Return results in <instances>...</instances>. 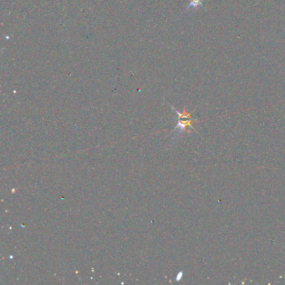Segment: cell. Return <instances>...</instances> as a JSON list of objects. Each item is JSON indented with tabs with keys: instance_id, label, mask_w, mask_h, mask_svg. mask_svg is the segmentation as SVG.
Here are the masks:
<instances>
[{
	"instance_id": "7a4b0ae2",
	"label": "cell",
	"mask_w": 285,
	"mask_h": 285,
	"mask_svg": "<svg viewBox=\"0 0 285 285\" xmlns=\"http://www.w3.org/2000/svg\"><path fill=\"white\" fill-rule=\"evenodd\" d=\"M203 1L204 0H189V4L186 6L184 12L187 11L190 8H195L198 9V8H204V4H203Z\"/></svg>"
},
{
	"instance_id": "6da1fadb",
	"label": "cell",
	"mask_w": 285,
	"mask_h": 285,
	"mask_svg": "<svg viewBox=\"0 0 285 285\" xmlns=\"http://www.w3.org/2000/svg\"><path fill=\"white\" fill-rule=\"evenodd\" d=\"M196 120H192V118L191 119H181V118H178V125L175 127V131H178L177 132V135L181 134L182 132L185 131L187 126L189 127H192V124Z\"/></svg>"
}]
</instances>
